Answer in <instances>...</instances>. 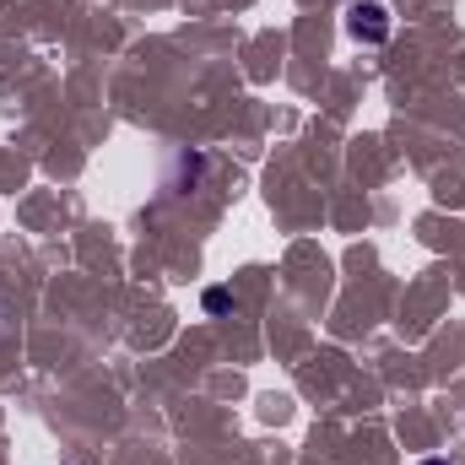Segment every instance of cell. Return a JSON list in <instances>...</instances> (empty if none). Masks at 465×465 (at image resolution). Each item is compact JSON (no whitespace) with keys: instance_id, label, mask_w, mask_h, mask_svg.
<instances>
[{"instance_id":"obj_3","label":"cell","mask_w":465,"mask_h":465,"mask_svg":"<svg viewBox=\"0 0 465 465\" xmlns=\"http://www.w3.org/2000/svg\"><path fill=\"white\" fill-rule=\"evenodd\" d=\"M422 465H450V460H422Z\"/></svg>"},{"instance_id":"obj_1","label":"cell","mask_w":465,"mask_h":465,"mask_svg":"<svg viewBox=\"0 0 465 465\" xmlns=\"http://www.w3.org/2000/svg\"><path fill=\"white\" fill-rule=\"evenodd\" d=\"M347 33L357 44H384V38H390V11H384L379 0H357L347 11Z\"/></svg>"},{"instance_id":"obj_2","label":"cell","mask_w":465,"mask_h":465,"mask_svg":"<svg viewBox=\"0 0 465 465\" xmlns=\"http://www.w3.org/2000/svg\"><path fill=\"white\" fill-rule=\"evenodd\" d=\"M228 303H232V298H228V292H223V287H212V292H206V309H212V314H223Z\"/></svg>"},{"instance_id":"obj_4","label":"cell","mask_w":465,"mask_h":465,"mask_svg":"<svg viewBox=\"0 0 465 465\" xmlns=\"http://www.w3.org/2000/svg\"><path fill=\"white\" fill-rule=\"evenodd\" d=\"M0 320H5V309H0Z\"/></svg>"}]
</instances>
